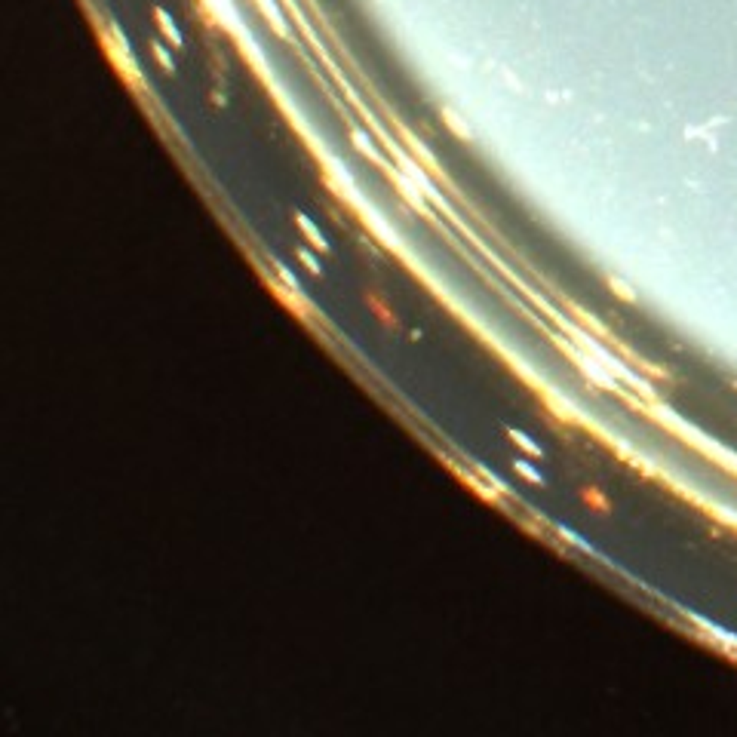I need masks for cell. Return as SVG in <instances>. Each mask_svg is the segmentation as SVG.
I'll return each mask as SVG.
<instances>
[{
    "mask_svg": "<svg viewBox=\"0 0 737 737\" xmlns=\"http://www.w3.org/2000/svg\"><path fill=\"white\" fill-rule=\"evenodd\" d=\"M446 120H449V126H452V129H455V132H458V136H461V138H470V132H467V129H464V126H461V123H458V120H455V117H452V114H449V111H446Z\"/></svg>",
    "mask_w": 737,
    "mask_h": 737,
    "instance_id": "cell-9",
    "label": "cell"
},
{
    "mask_svg": "<svg viewBox=\"0 0 737 737\" xmlns=\"http://www.w3.org/2000/svg\"><path fill=\"white\" fill-rule=\"evenodd\" d=\"M108 43H111V52H114V59H117V65L123 68V74H126L129 80H136L138 83V71H136V65H132V56H129V47H126V40L120 37V31L111 25V37H108Z\"/></svg>",
    "mask_w": 737,
    "mask_h": 737,
    "instance_id": "cell-1",
    "label": "cell"
},
{
    "mask_svg": "<svg viewBox=\"0 0 737 737\" xmlns=\"http://www.w3.org/2000/svg\"><path fill=\"white\" fill-rule=\"evenodd\" d=\"M154 56H157V61H160V65H163L166 71H172V68H175V65H172V59H170V52L160 47V43H154Z\"/></svg>",
    "mask_w": 737,
    "mask_h": 737,
    "instance_id": "cell-8",
    "label": "cell"
},
{
    "mask_svg": "<svg viewBox=\"0 0 737 737\" xmlns=\"http://www.w3.org/2000/svg\"><path fill=\"white\" fill-rule=\"evenodd\" d=\"M295 225L301 228V234H305L310 243H314V249H319V252H329V246H326V240H323V234L310 225V218L307 216H295Z\"/></svg>",
    "mask_w": 737,
    "mask_h": 737,
    "instance_id": "cell-3",
    "label": "cell"
},
{
    "mask_svg": "<svg viewBox=\"0 0 737 737\" xmlns=\"http://www.w3.org/2000/svg\"><path fill=\"white\" fill-rule=\"evenodd\" d=\"M157 22H160V28H163V34H166V40L172 43V47H182V34H179V28H175V22L166 16L163 10H157Z\"/></svg>",
    "mask_w": 737,
    "mask_h": 737,
    "instance_id": "cell-4",
    "label": "cell"
},
{
    "mask_svg": "<svg viewBox=\"0 0 737 737\" xmlns=\"http://www.w3.org/2000/svg\"><path fill=\"white\" fill-rule=\"evenodd\" d=\"M394 179H396V184H399V188H403V194H406V197H408V203H412V206H418V209H421V206H424V200H421V191H424V188H421V184L415 182L412 175H408V179H406L403 172H394Z\"/></svg>",
    "mask_w": 737,
    "mask_h": 737,
    "instance_id": "cell-2",
    "label": "cell"
},
{
    "mask_svg": "<svg viewBox=\"0 0 737 737\" xmlns=\"http://www.w3.org/2000/svg\"><path fill=\"white\" fill-rule=\"evenodd\" d=\"M301 261H305V264H307V268H310V271H314V273H319V264H317V261H314V259H310V255H307V252H301Z\"/></svg>",
    "mask_w": 737,
    "mask_h": 737,
    "instance_id": "cell-10",
    "label": "cell"
},
{
    "mask_svg": "<svg viewBox=\"0 0 737 737\" xmlns=\"http://www.w3.org/2000/svg\"><path fill=\"white\" fill-rule=\"evenodd\" d=\"M353 141H357V148H360V151H362V154H369V157H372V160H378V151H375V148H372V141H369V138H366V136H362V132H360V129H353Z\"/></svg>",
    "mask_w": 737,
    "mask_h": 737,
    "instance_id": "cell-6",
    "label": "cell"
},
{
    "mask_svg": "<svg viewBox=\"0 0 737 737\" xmlns=\"http://www.w3.org/2000/svg\"><path fill=\"white\" fill-rule=\"evenodd\" d=\"M507 433H510V440L517 442V446H519L522 452H526V455H531V458H541V449H538L535 442H531V440L526 437V433H519V430H507Z\"/></svg>",
    "mask_w": 737,
    "mask_h": 737,
    "instance_id": "cell-5",
    "label": "cell"
},
{
    "mask_svg": "<svg viewBox=\"0 0 737 737\" xmlns=\"http://www.w3.org/2000/svg\"><path fill=\"white\" fill-rule=\"evenodd\" d=\"M517 470H519V473L529 479V483H541V473H535V470H531V464H529V461H517Z\"/></svg>",
    "mask_w": 737,
    "mask_h": 737,
    "instance_id": "cell-7",
    "label": "cell"
}]
</instances>
